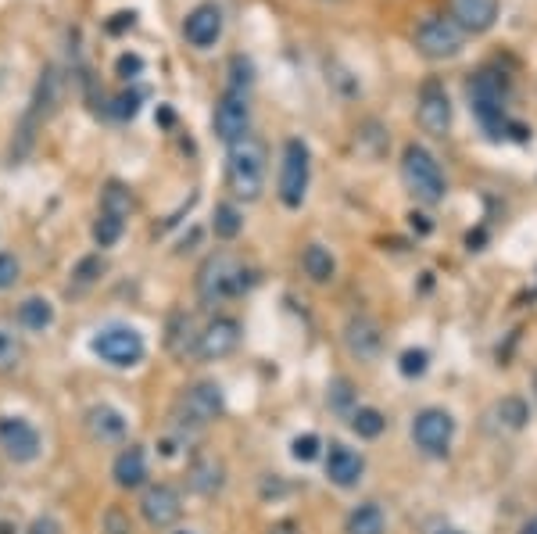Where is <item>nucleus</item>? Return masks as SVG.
Listing matches in <instances>:
<instances>
[{
    "mask_svg": "<svg viewBox=\"0 0 537 534\" xmlns=\"http://www.w3.org/2000/svg\"><path fill=\"white\" fill-rule=\"evenodd\" d=\"M469 108L495 140L509 137V133L523 140V133H527L509 119V79H505V72L480 69L477 76L469 79Z\"/></svg>",
    "mask_w": 537,
    "mask_h": 534,
    "instance_id": "f257e3e1",
    "label": "nucleus"
},
{
    "mask_svg": "<svg viewBox=\"0 0 537 534\" xmlns=\"http://www.w3.org/2000/svg\"><path fill=\"white\" fill-rule=\"evenodd\" d=\"M265 162H269V151H265V144L255 133H248L244 140L230 144V155H226V187H230L233 198H240V201L262 198Z\"/></svg>",
    "mask_w": 537,
    "mask_h": 534,
    "instance_id": "f03ea898",
    "label": "nucleus"
},
{
    "mask_svg": "<svg viewBox=\"0 0 537 534\" xmlns=\"http://www.w3.org/2000/svg\"><path fill=\"white\" fill-rule=\"evenodd\" d=\"M401 183L409 187L419 205H441L448 194L441 165H437L434 151H427L423 144H405V151H401Z\"/></svg>",
    "mask_w": 537,
    "mask_h": 534,
    "instance_id": "7ed1b4c3",
    "label": "nucleus"
},
{
    "mask_svg": "<svg viewBox=\"0 0 537 534\" xmlns=\"http://www.w3.org/2000/svg\"><path fill=\"white\" fill-rule=\"evenodd\" d=\"M248 287H251V273L240 266L233 255H226V251L205 259V266L197 269V298L205 305L237 298V294H244Z\"/></svg>",
    "mask_w": 537,
    "mask_h": 534,
    "instance_id": "20e7f679",
    "label": "nucleus"
},
{
    "mask_svg": "<svg viewBox=\"0 0 537 534\" xmlns=\"http://www.w3.org/2000/svg\"><path fill=\"white\" fill-rule=\"evenodd\" d=\"M90 352L101 362H108V366H115V370H129V366L144 362L147 345L140 330L126 327V323H111V327H101L90 337Z\"/></svg>",
    "mask_w": 537,
    "mask_h": 534,
    "instance_id": "39448f33",
    "label": "nucleus"
},
{
    "mask_svg": "<svg viewBox=\"0 0 537 534\" xmlns=\"http://www.w3.org/2000/svg\"><path fill=\"white\" fill-rule=\"evenodd\" d=\"M416 51L427 61H452L466 47V33L459 29L452 15H427L416 26Z\"/></svg>",
    "mask_w": 537,
    "mask_h": 534,
    "instance_id": "423d86ee",
    "label": "nucleus"
},
{
    "mask_svg": "<svg viewBox=\"0 0 537 534\" xmlns=\"http://www.w3.org/2000/svg\"><path fill=\"white\" fill-rule=\"evenodd\" d=\"M308 183H312V151H308L305 140L290 137L283 144L280 158V201L287 208H301L308 194Z\"/></svg>",
    "mask_w": 537,
    "mask_h": 534,
    "instance_id": "0eeeda50",
    "label": "nucleus"
},
{
    "mask_svg": "<svg viewBox=\"0 0 537 534\" xmlns=\"http://www.w3.org/2000/svg\"><path fill=\"white\" fill-rule=\"evenodd\" d=\"M452 438H455V420L448 409H437V405L419 409L416 420H412V441H416V448L423 456H430V459L448 456Z\"/></svg>",
    "mask_w": 537,
    "mask_h": 534,
    "instance_id": "6e6552de",
    "label": "nucleus"
},
{
    "mask_svg": "<svg viewBox=\"0 0 537 534\" xmlns=\"http://www.w3.org/2000/svg\"><path fill=\"white\" fill-rule=\"evenodd\" d=\"M222 409H226L222 388L215 380H201V384L183 391V398L176 405V420L187 423V427H208L215 416H222Z\"/></svg>",
    "mask_w": 537,
    "mask_h": 534,
    "instance_id": "1a4fd4ad",
    "label": "nucleus"
},
{
    "mask_svg": "<svg viewBox=\"0 0 537 534\" xmlns=\"http://www.w3.org/2000/svg\"><path fill=\"white\" fill-rule=\"evenodd\" d=\"M416 119L423 126V133H430V137H444V133L452 130V97H448L441 79H427L419 87Z\"/></svg>",
    "mask_w": 537,
    "mask_h": 534,
    "instance_id": "9d476101",
    "label": "nucleus"
},
{
    "mask_svg": "<svg viewBox=\"0 0 537 534\" xmlns=\"http://www.w3.org/2000/svg\"><path fill=\"white\" fill-rule=\"evenodd\" d=\"M212 126H215V137L222 144H237L251 133V104L248 94H237V90H226L215 104V115H212Z\"/></svg>",
    "mask_w": 537,
    "mask_h": 534,
    "instance_id": "9b49d317",
    "label": "nucleus"
},
{
    "mask_svg": "<svg viewBox=\"0 0 537 534\" xmlns=\"http://www.w3.org/2000/svg\"><path fill=\"white\" fill-rule=\"evenodd\" d=\"M0 448L15 463H29L40 456V431L22 416H0Z\"/></svg>",
    "mask_w": 537,
    "mask_h": 534,
    "instance_id": "f8f14e48",
    "label": "nucleus"
},
{
    "mask_svg": "<svg viewBox=\"0 0 537 534\" xmlns=\"http://www.w3.org/2000/svg\"><path fill=\"white\" fill-rule=\"evenodd\" d=\"M344 348L355 355L358 362H373L384 352V330L373 316H351L344 327Z\"/></svg>",
    "mask_w": 537,
    "mask_h": 534,
    "instance_id": "ddd939ff",
    "label": "nucleus"
},
{
    "mask_svg": "<svg viewBox=\"0 0 537 534\" xmlns=\"http://www.w3.org/2000/svg\"><path fill=\"white\" fill-rule=\"evenodd\" d=\"M237 348H240V323L230 316L212 319V323L201 330V337H197V355L205 362L226 359V355H233Z\"/></svg>",
    "mask_w": 537,
    "mask_h": 534,
    "instance_id": "4468645a",
    "label": "nucleus"
},
{
    "mask_svg": "<svg viewBox=\"0 0 537 534\" xmlns=\"http://www.w3.org/2000/svg\"><path fill=\"white\" fill-rule=\"evenodd\" d=\"M140 513L151 527H172L179 517H183V499H179V491L172 484H151L144 491V499H140Z\"/></svg>",
    "mask_w": 537,
    "mask_h": 534,
    "instance_id": "2eb2a0df",
    "label": "nucleus"
},
{
    "mask_svg": "<svg viewBox=\"0 0 537 534\" xmlns=\"http://www.w3.org/2000/svg\"><path fill=\"white\" fill-rule=\"evenodd\" d=\"M183 36H187V44L197 47V51L215 47L222 36V11L215 8V4H197V8L183 18Z\"/></svg>",
    "mask_w": 537,
    "mask_h": 534,
    "instance_id": "dca6fc26",
    "label": "nucleus"
},
{
    "mask_svg": "<svg viewBox=\"0 0 537 534\" xmlns=\"http://www.w3.org/2000/svg\"><path fill=\"white\" fill-rule=\"evenodd\" d=\"M362 474H366L362 452L341 445V441H333L330 452H326V477H330L337 488H355V484L362 481Z\"/></svg>",
    "mask_w": 537,
    "mask_h": 534,
    "instance_id": "f3484780",
    "label": "nucleus"
},
{
    "mask_svg": "<svg viewBox=\"0 0 537 534\" xmlns=\"http://www.w3.org/2000/svg\"><path fill=\"white\" fill-rule=\"evenodd\" d=\"M448 15L459 22V29L466 36H480L498 22V0H452Z\"/></svg>",
    "mask_w": 537,
    "mask_h": 534,
    "instance_id": "a211bd4d",
    "label": "nucleus"
},
{
    "mask_svg": "<svg viewBox=\"0 0 537 534\" xmlns=\"http://www.w3.org/2000/svg\"><path fill=\"white\" fill-rule=\"evenodd\" d=\"M111 474H115V484L119 488H140L147 477V456L140 445H129L122 448L119 456H115V466H111Z\"/></svg>",
    "mask_w": 537,
    "mask_h": 534,
    "instance_id": "6ab92c4d",
    "label": "nucleus"
},
{
    "mask_svg": "<svg viewBox=\"0 0 537 534\" xmlns=\"http://www.w3.org/2000/svg\"><path fill=\"white\" fill-rule=\"evenodd\" d=\"M86 431L94 434L97 441H122L126 438V416L111 405H94L86 413Z\"/></svg>",
    "mask_w": 537,
    "mask_h": 534,
    "instance_id": "aec40b11",
    "label": "nucleus"
},
{
    "mask_svg": "<svg viewBox=\"0 0 537 534\" xmlns=\"http://www.w3.org/2000/svg\"><path fill=\"white\" fill-rule=\"evenodd\" d=\"M491 420H495L498 431L516 434V431H523V427H527L530 405L523 402L520 395H505L502 402H495V409H491Z\"/></svg>",
    "mask_w": 537,
    "mask_h": 534,
    "instance_id": "412c9836",
    "label": "nucleus"
},
{
    "mask_svg": "<svg viewBox=\"0 0 537 534\" xmlns=\"http://www.w3.org/2000/svg\"><path fill=\"white\" fill-rule=\"evenodd\" d=\"M344 534H387V517L380 502H362L344 520Z\"/></svg>",
    "mask_w": 537,
    "mask_h": 534,
    "instance_id": "4be33fe9",
    "label": "nucleus"
},
{
    "mask_svg": "<svg viewBox=\"0 0 537 534\" xmlns=\"http://www.w3.org/2000/svg\"><path fill=\"white\" fill-rule=\"evenodd\" d=\"M301 269H305V276L312 284H330L333 276H337V259H333L330 248H323V244H308L301 251Z\"/></svg>",
    "mask_w": 537,
    "mask_h": 534,
    "instance_id": "5701e85b",
    "label": "nucleus"
},
{
    "mask_svg": "<svg viewBox=\"0 0 537 534\" xmlns=\"http://www.w3.org/2000/svg\"><path fill=\"white\" fill-rule=\"evenodd\" d=\"M187 477H190V488L201 491V495H215V491H222V484H226V470H222V463L215 456L194 459Z\"/></svg>",
    "mask_w": 537,
    "mask_h": 534,
    "instance_id": "b1692460",
    "label": "nucleus"
},
{
    "mask_svg": "<svg viewBox=\"0 0 537 534\" xmlns=\"http://www.w3.org/2000/svg\"><path fill=\"white\" fill-rule=\"evenodd\" d=\"M240 230H244V216H240V208L230 205V201H222L215 205V216H212V233L219 241H237Z\"/></svg>",
    "mask_w": 537,
    "mask_h": 534,
    "instance_id": "393cba45",
    "label": "nucleus"
},
{
    "mask_svg": "<svg viewBox=\"0 0 537 534\" xmlns=\"http://www.w3.org/2000/svg\"><path fill=\"white\" fill-rule=\"evenodd\" d=\"M18 323L26 330H47L54 323V305L47 298H26L18 305Z\"/></svg>",
    "mask_w": 537,
    "mask_h": 534,
    "instance_id": "a878e982",
    "label": "nucleus"
},
{
    "mask_svg": "<svg viewBox=\"0 0 537 534\" xmlns=\"http://www.w3.org/2000/svg\"><path fill=\"white\" fill-rule=\"evenodd\" d=\"M384 427H387V420H384V413L380 409H373V405H358L355 413H351V431L358 434V438H380L384 434Z\"/></svg>",
    "mask_w": 537,
    "mask_h": 534,
    "instance_id": "bb28decb",
    "label": "nucleus"
},
{
    "mask_svg": "<svg viewBox=\"0 0 537 534\" xmlns=\"http://www.w3.org/2000/svg\"><path fill=\"white\" fill-rule=\"evenodd\" d=\"M101 212H111V216L126 219L129 212H133V194H129V187H122L119 180H111L101 194Z\"/></svg>",
    "mask_w": 537,
    "mask_h": 534,
    "instance_id": "cd10ccee",
    "label": "nucleus"
},
{
    "mask_svg": "<svg viewBox=\"0 0 537 534\" xmlns=\"http://www.w3.org/2000/svg\"><path fill=\"white\" fill-rule=\"evenodd\" d=\"M101 273H104V259H101V255H86V259L76 266V273H72L69 291H72V294L90 291V287H94L97 280H101Z\"/></svg>",
    "mask_w": 537,
    "mask_h": 534,
    "instance_id": "c85d7f7f",
    "label": "nucleus"
},
{
    "mask_svg": "<svg viewBox=\"0 0 537 534\" xmlns=\"http://www.w3.org/2000/svg\"><path fill=\"white\" fill-rule=\"evenodd\" d=\"M122 230H126V219L111 216V212H101V216H97V223H94L97 248H115V244H119V237H122Z\"/></svg>",
    "mask_w": 537,
    "mask_h": 534,
    "instance_id": "c756f323",
    "label": "nucleus"
},
{
    "mask_svg": "<svg viewBox=\"0 0 537 534\" xmlns=\"http://www.w3.org/2000/svg\"><path fill=\"white\" fill-rule=\"evenodd\" d=\"M22 362V341L15 330L0 327V373H11Z\"/></svg>",
    "mask_w": 537,
    "mask_h": 534,
    "instance_id": "7c9ffc66",
    "label": "nucleus"
},
{
    "mask_svg": "<svg viewBox=\"0 0 537 534\" xmlns=\"http://www.w3.org/2000/svg\"><path fill=\"white\" fill-rule=\"evenodd\" d=\"M251 83H255V65H251L244 54L230 58V87L226 90H237V94H248Z\"/></svg>",
    "mask_w": 537,
    "mask_h": 534,
    "instance_id": "2f4dec72",
    "label": "nucleus"
},
{
    "mask_svg": "<svg viewBox=\"0 0 537 534\" xmlns=\"http://www.w3.org/2000/svg\"><path fill=\"white\" fill-rule=\"evenodd\" d=\"M427 366H430V355L423 352V348H409V352L401 355V362H398V370L405 373V377H423V373H427Z\"/></svg>",
    "mask_w": 537,
    "mask_h": 534,
    "instance_id": "473e14b6",
    "label": "nucleus"
},
{
    "mask_svg": "<svg viewBox=\"0 0 537 534\" xmlns=\"http://www.w3.org/2000/svg\"><path fill=\"white\" fill-rule=\"evenodd\" d=\"M290 456L298 459V463H312V459L319 456V438H316V434H305V438H294V445H290Z\"/></svg>",
    "mask_w": 537,
    "mask_h": 534,
    "instance_id": "72a5a7b5",
    "label": "nucleus"
},
{
    "mask_svg": "<svg viewBox=\"0 0 537 534\" xmlns=\"http://www.w3.org/2000/svg\"><path fill=\"white\" fill-rule=\"evenodd\" d=\"M18 273H22V266H18L15 255H11V251H0V291L15 287L18 284Z\"/></svg>",
    "mask_w": 537,
    "mask_h": 534,
    "instance_id": "f704fd0d",
    "label": "nucleus"
},
{
    "mask_svg": "<svg viewBox=\"0 0 537 534\" xmlns=\"http://www.w3.org/2000/svg\"><path fill=\"white\" fill-rule=\"evenodd\" d=\"M140 101H144V94H140V90L119 94V97H115V115H119V119H133V115L140 112Z\"/></svg>",
    "mask_w": 537,
    "mask_h": 534,
    "instance_id": "c9c22d12",
    "label": "nucleus"
},
{
    "mask_svg": "<svg viewBox=\"0 0 537 534\" xmlns=\"http://www.w3.org/2000/svg\"><path fill=\"white\" fill-rule=\"evenodd\" d=\"M115 72H119L122 79H137L140 72H144V58H140V54H122V58L115 61Z\"/></svg>",
    "mask_w": 537,
    "mask_h": 534,
    "instance_id": "e433bc0d",
    "label": "nucleus"
},
{
    "mask_svg": "<svg viewBox=\"0 0 537 534\" xmlns=\"http://www.w3.org/2000/svg\"><path fill=\"white\" fill-rule=\"evenodd\" d=\"M104 527H108V534H133L129 520L122 517V509H111L108 517H104Z\"/></svg>",
    "mask_w": 537,
    "mask_h": 534,
    "instance_id": "4c0bfd02",
    "label": "nucleus"
},
{
    "mask_svg": "<svg viewBox=\"0 0 537 534\" xmlns=\"http://www.w3.org/2000/svg\"><path fill=\"white\" fill-rule=\"evenodd\" d=\"M351 405V384L348 380H333V409H348Z\"/></svg>",
    "mask_w": 537,
    "mask_h": 534,
    "instance_id": "58836bf2",
    "label": "nucleus"
},
{
    "mask_svg": "<svg viewBox=\"0 0 537 534\" xmlns=\"http://www.w3.org/2000/svg\"><path fill=\"white\" fill-rule=\"evenodd\" d=\"M29 534H61V524L54 517H36L29 524Z\"/></svg>",
    "mask_w": 537,
    "mask_h": 534,
    "instance_id": "ea45409f",
    "label": "nucleus"
},
{
    "mask_svg": "<svg viewBox=\"0 0 537 534\" xmlns=\"http://www.w3.org/2000/svg\"><path fill=\"white\" fill-rule=\"evenodd\" d=\"M269 534H301V531H298V524H294V520H280V524L269 527Z\"/></svg>",
    "mask_w": 537,
    "mask_h": 534,
    "instance_id": "a19ab883",
    "label": "nucleus"
},
{
    "mask_svg": "<svg viewBox=\"0 0 537 534\" xmlns=\"http://www.w3.org/2000/svg\"><path fill=\"white\" fill-rule=\"evenodd\" d=\"M520 534H537V517H530L527 524L520 527Z\"/></svg>",
    "mask_w": 537,
    "mask_h": 534,
    "instance_id": "79ce46f5",
    "label": "nucleus"
},
{
    "mask_svg": "<svg viewBox=\"0 0 537 534\" xmlns=\"http://www.w3.org/2000/svg\"><path fill=\"white\" fill-rule=\"evenodd\" d=\"M437 534H466V531H437Z\"/></svg>",
    "mask_w": 537,
    "mask_h": 534,
    "instance_id": "37998d69",
    "label": "nucleus"
},
{
    "mask_svg": "<svg viewBox=\"0 0 537 534\" xmlns=\"http://www.w3.org/2000/svg\"><path fill=\"white\" fill-rule=\"evenodd\" d=\"M330 4H337V0H330Z\"/></svg>",
    "mask_w": 537,
    "mask_h": 534,
    "instance_id": "c03bdc74",
    "label": "nucleus"
}]
</instances>
